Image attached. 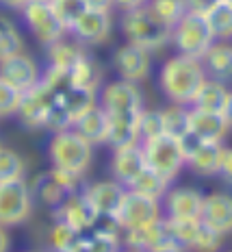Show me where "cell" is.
<instances>
[{"mask_svg":"<svg viewBox=\"0 0 232 252\" xmlns=\"http://www.w3.org/2000/svg\"><path fill=\"white\" fill-rule=\"evenodd\" d=\"M147 0H113V7H117L119 11H133L137 7H144Z\"/></svg>","mask_w":232,"mask_h":252,"instance_id":"obj_44","label":"cell"},{"mask_svg":"<svg viewBox=\"0 0 232 252\" xmlns=\"http://www.w3.org/2000/svg\"><path fill=\"white\" fill-rule=\"evenodd\" d=\"M206 20L210 24L215 39H221V41L232 39V4L228 0H219L206 13Z\"/></svg>","mask_w":232,"mask_h":252,"instance_id":"obj_29","label":"cell"},{"mask_svg":"<svg viewBox=\"0 0 232 252\" xmlns=\"http://www.w3.org/2000/svg\"><path fill=\"white\" fill-rule=\"evenodd\" d=\"M163 224H165L167 233L178 241L180 248H193L200 228H202L200 218H170V215H163Z\"/></svg>","mask_w":232,"mask_h":252,"instance_id":"obj_27","label":"cell"},{"mask_svg":"<svg viewBox=\"0 0 232 252\" xmlns=\"http://www.w3.org/2000/svg\"><path fill=\"white\" fill-rule=\"evenodd\" d=\"M117 224L111 220V226L109 228H93V233L89 235L91 237V246L93 250H117L119 246L124 244L117 235Z\"/></svg>","mask_w":232,"mask_h":252,"instance_id":"obj_39","label":"cell"},{"mask_svg":"<svg viewBox=\"0 0 232 252\" xmlns=\"http://www.w3.org/2000/svg\"><path fill=\"white\" fill-rule=\"evenodd\" d=\"M22 50H24L22 35L18 33V29H15L7 15L0 13V61Z\"/></svg>","mask_w":232,"mask_h":252,"instance_id":"obj_33","label":"cell"},{"mask_svg":"<svg viewBox=\"0 0 232 252\" xmlns=\"http://www.w3.org/2000/svg\"><path fill=\"white\" fill-rule=\"evenodd\" d=\"M48 157L55 167L83 176L93 159V144H89L72 126V128L52 133V139L48 144Z\"/></svg>","mask_w":232,"mask_h":252,"instance_id":"obj_3","label":"cell"},{"mask_svg":"<svg viewBox=\"0 0 232 252\" xmlns=\"http://www.w3.org/2000/svg\"><path fill=\"white\" fill-rule=\"evenodd\" d=\"M85 4L91 11H111L113 9V0H85Z\"/></svg>","mask_w":232,"mask_h":252,"instance_id":"obj_45","label":"cell"},{"mask_svg":"<svg viewBox=\"0 0 232 252\" xmlns=\"http://www.w3.org/2000/svg\"><path fill=\"white\" fill-rule=\"evenodd\" d=\"M0 78L11 83L20 92H26V89L35 87L41 81V70L33 57L22 50L0 61Z\"/></svg>","mask_w":232,"mask_h":252,"instance_id":"obj_13","label":"cell"},{"mask_svg":"<svg viewBox=\"0 0 232 252\" xmlns=\"http://www.w3.org/2000/svg\"><path fill=\"white\" fill-rule=\"evenodd\" d=\"M74 128L85 137L89 144L98 146V144H107L109 141V113L104 111L100 104H96L93 109H89L85 115L74 122Z\"/></svg>","mask_w":232,"mask_h":252,"instance_id":"obj_24","label":"cell"},{"mask_svg":"<svg viewBox=\"0 0 232 252\" xmlns=\"http://www.w3.org/2000/svg\"><path fill=\"white\" fill-rule=\"evenodd\" d=\"M141 146H144L147 165L170 181H174L187 165V157L182 152L180 139L172 137V135H161L156 139L144 141Z\"/></svg>","mask_w":232,"mask_h":252,"instance_id":"obj_7","label":"cell"},{"mask_svg":"<svg viewBox=\"0 0 232 252\" xmlns=\"http://www.w3.org/2000/svg\"><path fill=\"white\" fill-rule=\"evenodd\" d=\"M22 18L33 37L44 46L63 39L67 33V29L55 13V9L50 7V2H44V0H29L22 9Z\"/></svg>","mask_w":232,"mask_h":252,"instance_id":"obj_8","label":"cell"},{"mask_svg":"<svg viewBox=\"0 0 232 252\" xmlns=\"http://www.w3.org/2000/svg\"><path fill=\"white\" fill-rule=\"evenodd\" d=\"M122 33L126 41L141 48L156 52L165 48L172 41V29L163 24L154 13L150 11L147 2L144 7H137L133 11H124L122 15Z\"/></svg>","mask_w":232,"mask_h":252,"instance_id":"obj_2","label":"cell"},{"mask_svg":"<svg viewBox=\"0 0 232 252\" xmlns=\"http://www.w3.org/2000/svg\"><path fill=\"white\" fill-rule=\"evenodd\" d=\"M204 78H206V72H204L202 59L178 52L161 65L159 87L167 96V100L191 107Z\"/></svg>","mask_w":232,"mask_h":252,"instance_id":"obj_1","label":"cell"},{"mask_svg":"<svg viewBox=\"0 0 232 252\" xmlns=\"http://www.w3.org/2000/svg\"><path fill=\"white\" fill-rule=\"evenodd\" d=\"M26 163L15 150L2 148L0 146V181H13V178H24Z\"/></svg>","mask_w":232,"mask_h":252,"instance_id":"obj_36","label":"cell"},{"mask_svg":"<svg viewBox=\"0 0 232 252\" xmlns=\"http://www.w3.org/2000/svg\"><path fill=\"white\" fill-rule=\"evenodd\" d=\"M170 183H172L170 178H165L156 170H152L150 165H145L144 170H141V174L128 185V189L144 193V196L156 198V200H163V196H165L167 189H170Z\"/></svg>","mask_w":232,"mask_h":252,"instance_id":"obj_28","label":"cell"},{"mask_svg":"<svg viewBox=\"0 0 232 252\" xmlns=\"http://www.w3.org/2000/svg\"><path fill=\"white\" fill-rule=\"evenodd\" d=\"M221 244H224V235L217 233L215 228H210V226H206V224L202 222V228H200L196 246H193V248L196 250H217Z\"/></svg>","mask_w":232,"mask_h":252,"instance_id":"obj_41","label":"cell"},{"mask_svg":"<svg viewBox=\"0 0 232 252\" xmlns=\"http://www.w3.org/2000/svg\"><path fill=\"white\" fill-rule=\"evenodd\" d=\"M126 189L128 187H124L119 181L111 178V181H98V183H91V185H85L83 191L87 193L91 204L98 209L102 220H109L119 209V204H122L126 196Z\"/></svg>","mask_w":232,"mask_h":252,"instance_id":"obj_18","label":"cell"},{"mask_svg":"<svg viewBox=\"0 0 232 252\" xmlns=\"http://www.w3.org/2000/svg\"><path fill=\"white\" fill-rule=\"evenodd\" d=\"M228 98H230V89L226 87V83L224 81H217V78L206 76L191 107L204 109V111L224 113L226 104H228Z\"/></svg>","mask_w":232,"mask_h":252,"instance_id":"obj_25","label":"cell"},{"mask_svg":"<svg viewBox=\"0 0 232 252\" xmlns=\"http://www.w3.org/2000/svg\"><path fill=\"white\" fill-rule=\"evenodd\" d=\"M219 176L224 178L226 183L232 185V148H226L221 150V161H219Z\"/></svg>","mask_w":232,"mask_h":252,"instance_id":"obj_42","label":"cell"},{"mask_svg":"<svg viewBox=\"0 0 232 252\" xmlns=\"http://www.w3.org/2000/svg\"><path fill=\"white\" fill-rule=\"evenodd\" d=\"M163 126H165V135L180 139L182 135L189 133V107L187 104L172 102L170 107L163 109Z\"/></svg>","mask_w":232,"mask_h":252,"instance_id":"obj_30","label":"cell"},{"mask_svg":"<svg viewBox=\"0 0 232 252\" xmlns=\"http://www.w3.org/2000/svg\"><path fill=\"white\" fill-rule=\"evenodd\" d=\"M48 2H50V7L55 9V13L59 15L63 26L67 29V33H70L74 22L87 11L85 0H48Z\"/></svg>","mask_w":232,"mask_h":252,"instance_id":"obj_35","label":"cell"},{"mask_svg":"<svg viewBox=\"0 0 232 252\" xmlns=\"http://www.w3.org/2000/svg\"><path fill=\"white\" fill-rule=\"evenodd\" d=\"M52 100H55V92L50 89V85L39 81L35 87L26 89L22 94V100H20L15 115L26 128H44Z\"/></svg>","mask_w":232,"mask_h":252,"instance_id":"obj_11","label":"cell"},{"mask_svg":"<svg viewBox=\"0 0 232 252\" xmlns=\"http://www.w3.org/2000/svg\"><path fill=\"white\" fill-rule=\"evenodd\" d=\"M200 59H202L206 76L224 83L232 78V44H228V41L215 39Z\"/></svg>","mask_w":232,"mask_h":252,"instance_id":"obj_21","label":"cell"},{"mask_svg":"<svg viewBox=\"0 0 232 252\" xmlns=\"http://www.w3.org/2000/svg\"><path fill=\"white\" fill-rule=\"evenodd\" d=\"M33 189V196H37V198H41V202L44 204H48V207H59V204L65 200L70 193L63 189L59 183L52 178L48 172H46L44 176H39L37 178V183H35V187H30Z\"/></svg>","mask_w":232,"mask_h":252,"instance_id":"obj_32","label":"cell"},{"mask_svg":"<svg viewBox=\"0 0 232 252\" xmlns=\"http://www.w3.org/2000/svg\"><path fill=\"white\" fill-rule=\"evenodd\" d=\"M33 189L24 178L0 181V224L20 226L30 218L33 211Z\"/></svg>","mask_w":232,"mask_h":252,"instance_id":"obj_6","label":"cell"},{"mask_svg":"<svg viewBox=\"0 0 232 252\" xmlns=\"http://www.w3.org/2000/svg\"><path fill=\"white\" fill-rule=\"evenodd\" d=\"M9 248H11V237H9V233H7V226L0 224V252L9 250Z\"/></svg>","mask_w":232,"mask_h":252,"instance_id":"obj_46","label":"cell"},{"mask_svg":"<svg viewBox=\"0 0 232 252\" xmlns=\"http://www.w3.org/2000/svg\"><path fill=\"white\" fill-rule=\"evenodd\" d=\"M98 104L109 115H139L144 109V98L137 83L115 78L100 89Z\"/></svg>","mask_w":232,"mask_h":252,"instance_id":"obj_9","label":"cell"},{"mask_svg":"<svg viewBox=\"0 0 232 252\" xmlns=\"http://www.w3.org/2000/svg\"><path fill=\"white\" fill-rule=\"evenodd\" d=\"M115 148L130 144H141L139 139V115H109V141Z\"/></svg>","mask_w":232,"mask_h":252,"instance_id":"obj_26","label":"cell"},{"mask_svg":"<svg viewBox=\"0 0 232 252\" xmlns=\"http://www.w3.org/2000/svg\"><path fill=\"white\" fill-rule=\"evenodd\" d=\"M224 118H226V122H228V126L232 128V92H230L228 104H226V109H224Z\"/></svg>","mask_w":232,"mask_h":252,"instance_id":"obj_48","label":"cell"},{"mask_svg":"<svg viewBox=\"0 0 232 252\" xmlns=\"http://www.w3.org/2000/svg\"><path fill=\"white\" fill-rule=\"evenodd\" d=\"M44 2H48V0H44Z\"/></svg>","mask_w":232,"mask_h":252,"instance_id":"obj_49","label":"cell"},{"mask_svg":"<svg viewBox=\"0 0 232 252\" xmlns=\"http://www.w3.org/2000/svg\"><path fill=\"white\" fill-rule=\"evenodd\" d=\"M147 165L145 152L141 144H130L122 146V148L113 150V159H111V174L115 181H119L124 187H128L137 176L141 174V170Z\"/></svg>","mask_w":232,"mask_h":252,"instance_id":"obj_17","label":"cell"},{"mask_svg":"<svg viewBox=\"0 0 232 252\" xmlns=\"http://www.w3.org/2000/svg\"><path fill=\"white\" fill-rule=\"evenodd\" d=\"M72 126H74V122H72L70 113H67L65 104H63L59 98H57V94H55V100H52L50 109H48V115H46L44 128L50 130V133H59V130L72 128Z\"/></svg>","mask_w":232,"mask_h":252,"instance_id":"obj_38","label":"cell"},{"mask_svg":"<svg viewBox=\"0 0 232 252\" xmlns=\"http://www.w3.org/2000/svg\"><path fill=\"white\" fill-rule=\"evenodd\" d=\"M113 67L119 78L141 83L152 72V52L126 41L113 52Z\"/></svg>","mask_w":232,"mask_h":252,"instance_id":"obj_12","label":"cell"},{"mask_svg":"<svg viewBox=\"0 0 232 252\" xmlns=\"http://www.w3.org/2000/svg\"><path fill=\"white\" fill-rule=\"evenodd\" d=\"M200 220L221 235L232 233V196L224 191H213L208 196H204V207Z\"/></svg>","mask_w":232,"mask_h":252,"instance_id":"obj_20","label":"cell"},{"mask_svg":"<svg viewBox=\"0 0 232 252\" xmlns=\"http://www.w3.org/2000/svg\"><path fill=\"white\" fill-rule=\"evenodd\" d=\"M22 94L24 92H20L11 83L0 78V118L15 115V111H18V107H20V100H22Z\"/></svg>","mask_w":232,"mask_h":252,"instance_id":"obj_40","label":"cell"},{"mask_svg":"<svg viewBox=\"0 0 232 252\" xmlns=\"http://www.w3.org/2000/svg\"><path fill=\"white\" fill-rule=\"evenodd\" d=\"M228 130L230 126L224 113L189 107V133H193L200 141H221Z\"/></svg>","mask_w":232,"mask_h":252,"instance_id":"obj_19","label":"cell"},{"mask_svg":"<svg viewBox=\"0 0 232 252\" xmlns=\"http://www.w3.org/2000/svg\"><path fill=\"white\" fill-rule=\"evenodd\" d=\"M78 237H81L78 230H74L70 224H65L63 220H57L55 226L50 228L48 244H50L52 250H70V252H74Z\"/></svg>","mask_w":232,"mask_h":252,"instance_id":"obj_34","label":"cell"},{"mask_svg":"<svg viewBox=\"0 0 232 252\" xmlns=\"http://www.w3.org/2000/svg\"><path fill=\"white\" fill-rule=\"evenodd\" d=\"M221 150H224L221 141H202V144L187 157V167L198 176H217Z\"/></svg>","mask_w":232,"mask_h":252,"instance_id":"obj_23","label":"cell"},{"mask_svg":"<svg viewBox=\"0 0 232 252\" xmlns=\"http://www.w3.org/2000/svg\"><path fill=\"white\" fill-rule=\"evenodd\" d=\"M26 2H29V0H0V4H4V7H11V9H20V11L24 9Z\"/></svg>","mask_w":232,"mask_h":252,"instance_id":"obj_47","label":"cell"},{"mask_svg":"<svg viewBox=\"0 0 232 252\" xmlns=\"http://www.w3.org/2000/svg\"><path fill=\"white\" fill-rule=\"evenodd\" d=\"M161 204L163 213L170 218H200L204 207V193L196 187H170Z\"/></svg>","mask_w":232,"mask_h":252,"instance_id":"obj_15","label":"cell"},{"mask_svg":"<svg viewBox=\"0 0 232 252\" xmlns=\"http://www.w3.org/2000/svg\"><path fill=\"white\" fill-rule=\"evenodd\" d=\"M57 220H63L65 224H70L78 233H87L93 230L96 224L102 220V215L98 213V209L91 204L87 198V193L83 189L70 193V196L57 207Z\"/></svg>","mask_w":232,"mask_h":252,"instance_id":"obj_10","label":"cell"},{"mask_svg":"<svg viewBox=\"0 0 232 252\" xmlns=\"http://www.w3.org/2000/svg\"><path fill=\"white\" fill-rule=\"evenodd\" d=\"M111 220L124 233L126 230L144 228V226H150V224H156L163 220V204L156 198L144 196V193L133 191V189H126L124 200Z\"/></svg>","mask_w":232,"mask_h":252,"instance_id":"obj_4","label":"cell"},{"mask_svg":"<svg viewBox=\"0 0 232 252\" xmlns=\"http://www.w3.org/2000/svg\"><path fill=\"white\" fill-rule=\"evenodd\" d=\"M126 248L130 250H156V252H167V250H182L178 241L167 233L165 224L156 222L144 228L126 230V237L122 239Z\"/></svg>","mask_w":232,"mask_h":252,"instance_id":"obj_14","label":"cell"},{"mask_svg":"<svg viewBox=\"0 0 232 252\" xmlns=\"http://www.w3.org/2000/svg\"><path fill=\"white\" fill-rule=\"evenodd\" d=\"M111 31H113L111 11H91V9H87L74 22L70 33L81 44H104L111 37Z\"/></svg>","mask_w":232,"mask_h":252,"instance_id":"obj_16","label":"cell"},{"mask_svg":"<svg viewBox=\"0 0 232 252\" xmlns=\"http://www.w3.org/2000/svg\"><path fill=\"white\" fill-rule=\"evenodd\" d=\"M165 135V126H163V113L161 111H145L141 109L139 113V139L141 144L150 139H156Z\"/></svg>","mask_w":232,"mask_h":252,"instance_id":"obj_37","label":"cell"},{"mask_svg":"<svg viewBox=\"0 0 232 252\" xmlns=\"http://www.w3.org/2000/svg\"><path fill=\"white\" fill-rule=\"evenodd\" d=\"M55 94H57V98L65 104L72 122H76L81 115H85L89 109H93L98 104V89H89V87H81V85L67 83L65 87L59 89V92H55Z\"/></svg>","mask_w":232,"mask_h":252,"instance_id":"obj_22","label":"cell"},{"mask_svg":"<svg viewBox=\"0 0 232 252\" xmlns=\"http://www.w3.org/2000/svg\"><path fill=\"white\" fill-rule=\"evenodd\" d=\"M215 41V35L210 31L206 15L187 11L184 18L172 29V44L178 52L189 57H202L208 50V46Z\"/></svg>","mask_w":232,"mask_h":252,"instance_id":"obj_5","label":"cell"},{"mask_svg":"<svg viewBox=\"0 0 232 252\" xmlns=\"http://www.w3.org/2000/svg\"><path fill=\"white\" fill-rule=\"evenodd\" d=\"M150 11L161 20L163 24H167L170 29H174L187 13V4L184 0H147Z\"/></svg>","mask_w":232,"mask_h":252,"instance_id":"obj_31","label":"cell"},{"mask_svg":"<svg viewBox=\"0 0 232 252\" xmlns=\"http://www.w3.org/2000/svg\"><path fill=\"white\" fill-rule=\"evenodd\" d=\"M217 2H219V0H184V4H187V11L202 13V15H206Z\"/></svg>","mask_w":232,"mask_h":252,"instance_id":"obj_43","label":"cell"}]
</instances>
